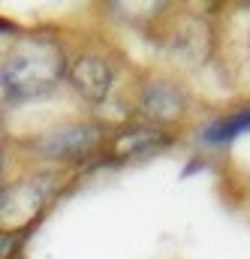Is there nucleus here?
Instances as JSON below:
<instances>
[{"label": "nucleus", "instance_id": "obj_7", "mask_svg": "<svg viewBox=\"0 0 250 259\" xmlns=\"http://www.w3.org/2000/svg\"><path fill=\"white\" fill-rule=\"evenodd\" d=\"M247 133H250V109H238L232 115L214 118L208 127L199 133V142L208 145V148H223V145H232L235 139H241Z\"/></svg>", "mask_w": 250, "mask_h": 259}, {"label": "nucleus", "instance_id": "obj_5", "mask_svg": "<svg viewBox=\"0 0 250 259\" xmlns=\"http://www.w3.org/2000/svg\"><path fill=\"white\" fill-rule=\"evenodd\" d=\"M142 112L157 124L175 121L184 112V94L172 81H148L142 91Z\"/></svg>", "mask_w": 250, "mask_h": 259}, {"label": "nucleus", "instance_id": "obj_8", "mask_svg": "<svg viewBox=\"0 0 250 259\" xmlns=\"http://www.w3.org/2000/svg\"><path fill=\"white\" fill-rule=\"evenodd\" d=\"M21 244V235H9V232H0V259H12L15 250Z\"/></svg>", "mask_w": 250, "mask_h": 259}, {"label": "nucleus", "instance_id": "obj_2", "mask_svg": "<svg viewBox=\"0 0 250 259\" xmlns=\"http://www.w3.org/2000/svg\"><path fill=\"white\" fill-rule=\"evenodd\" d=\"M46 202H49V187L36 178L0 190V232L21 235L30 223L39 220Z\"/></svg>", "mask_w": 250, "mask_h": 259}, {"label": "nucleus", "instance_id": "obj_6", "mask_svg": "<svg viewBox=\"0 0 250 259\" xmlns=\"http://www.w3.org/2000/svg\"><path fill=\"white\" fill-rule=\"evenodd\" d=\"M169 145V136L154 124H139L115 139V157L118 160H136V157H151L160 148Z\"/></svg>", "mask_w": 250, "mask_h": 259}, {"label": "nucleus", "instance_id": "obj_9", "mask_svg": "<svg viewBox=\"0 0 250 259\" xmlns=\"http://www.w3.org/2000/svg\"><path fill=\"white\" fill-rule=\"evenodd\" d=\"M0 172H3V154H0Z\"/></svg>", "mask_w": 250, "mask_h": 259}, {"label": "nucleus", "instance_id": "obj_4", "mask_svg": "<svg viewBox=\"0 0 250 259\" xmlns=\"http://www.w3.org/2000/svg\"><path fill=\"white\" fill-rule=\"evenodd\" d=\"M66 78L85 103H106L115 84V69L100 52H81L72 58Z\"/></svg>", "mask_w": 250, "mask_h": 259}, {"label": "nucleus", "instance_id": "obj_3", "mask_svg": "<svg viewBox=\"0 0 250 259\" xmlns=\"http://www.w3.org/2000/svg\"><path fill=\"white\" fill-rule=\"evenodd\" d=\"M103 139V130L97 124H61V127H52L49 133H43L39 139H33V151L46 160H81L88 157Z\"/></svg>", "mask_w": 250, "mask_h": 259}, {"label": "nucleus", "instance_id": "obj_1", "mask_svg": "<svg viewBox=\"0 0 250 259\" xmlns=\"http://www.w3.org/2000/svg\"><path fill=\"white\" fill-rule=\"evenodd\" d=\"M66 52L46 33L24 36L12 46L0 64V94L6 103H27L55 94L66 78Z\"/></svg>", "mask_w": 250, "mask_h": 259}]
</instances>
